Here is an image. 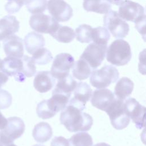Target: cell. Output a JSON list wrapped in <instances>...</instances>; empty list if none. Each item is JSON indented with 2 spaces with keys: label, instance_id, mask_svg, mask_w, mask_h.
<instances>
[{
  "label": "cell",
  "instance_id": "8",
  "mask_svg": "<svg viewBox=\"0 0 146 146\" xmlns=\"http://www.w3.org/2000/svg\"><path fill=\"white\" fill-rule=\"evenodd\" d=\"M29 24L31 28L36 32L50 35L54 33L60 25L54 18L42 13L31 16Z\"/></svg>",
  "mask_w": 146,
  "mask_h": 146
},
{
  "label": "cell",
  "instance_id": "27",
  "mask_svg": "<svg viewBox=\"0 0 146 146\" xmlns=\"http://www.w3.org/2000/svg\"><path fill=\"white\" fill-rule=\"evenodd\" d=\"M33 55L32 59L35 64L44 65L49 63L52 60L51 52L47 48L42 47L37 50Z\"/></svg>",
  "mask_w": 146,
  "mask_h": 146
},
{
  "label": "cell",
  "instance_id": "4",
  "mask_svg": "<svg viewBox=\"0 0 146 146\" xmlns=\"http://www.w3.org/2000/svg\"><path fill=\"white\" fill-rule=\"evenodd\" d=\"M109 116L111 123L116 129L126 128L130 122V117L126 112L124 100L115 99L105 111Z\"/></svg>",
  "mask_w": 146,
  "mask_h": 146
},
{
  "label": "cell",
  "instance_id": "9",
  "mask_svg": "<svg viewBox=\"0 0 146 146\" xmlns=\"http://www.w3.org/2000/svg\"><path fill=\"white\" fill-rule=\"evenodd\" d=\"M74 58L68 53H60L56 55L53 60L51 74L57 79L70 74V69L74 64Z\"/></svg>",
  "mask_w": 146,
  "mask_h": 146
},
{
  "label": "cell",
  "instance_id": "42",
  "mask_svg": "<svg viewBox=\"0 0 146 146\" xmlns=\"http://www.w3.org/2000/svg\"><path fill=\"white\" fill-rule=\"evenodd\" d=\"M33 146H44V145H41V144H35V145H34Z\"/></svg>",
  "mask_w": 146,
  "mask_h": 146
},
{
  "label": "cell",
  "instance_id": "6",
  "mask_svg": "<svg viewBox=\"0 0 146 146\" xmlns=\"http://www.w3.org/2000/svg\"><path fill=\"white\" fill-rule=\"evenodd\" d=\"M6 126L0 131V141L3 145L13 143L25 132V125L22 119L17 116L9 117Z\"/></svg>",
  "mask_w": 146,
  "mask_h": 146
},
{
  "label": "cell",
  "instance_id": "19",
  "mask_svg": "<svg viewBox=\"0 0 146 146\" xmlns=\"http://www.w3.org/2000/svg\"><path fill=\"white\" fill-rule=\"evenodd\" d=\"M76 84V81L71 75L68 74L63 78L58 79V82L52 94H59L70 97L71 92L74 91Z\"/></svg>",
  "mask_w": 146,
  "mask_h": 146
},
{
  "label": "cell",
  "instance_id": "18",
  "mask_svg": "<svg viewBox=\"0 0 146 146\" xmlns=\"http://www.w3.org/2000/svg\"><path fill=\"white\" fill-rule=\"evenodd\" d=\"M19 29V22L13 15H6L0 19V40L14 35Z\"/></svg>",
  "mask_w": 146,
  "mask_h": 146
},
{
  "label": "cell",
  "instance_id": "41",
  "mask_svg": "<svg viewBox=\"0 0 146 146\" xmlns=\"http://www.w3.org/2000/svg\"><path fill=\"white\" fill-rule=\"evenodd\" d=\"M6 146H17L16 145H15L13 143H11V144H8V145H6Z\"/></svg>",
  "mask_w": 146,
  "mask_h": 146
},
{
  "label": "cell",
  "instance_id": "14",
  "mask_svg": "<svg viewBox=\"0 0 146 146\" xmlns=\"http://www.w3.org/2000/svg\"><path fill=\"white\" fill-rule=\"evenodd\" d=\"M74 96L68 102L83 111L86 108V104L91 97L92 89L90 86L85 82L77 83L74 90Z\"/></svg>",
  "mask_w": 146,
  "mask_h": 146
},
{
  "label": "cell",
  "instance_id": "35",
  "mask_svg": "<svg viewBox=\"0 0 146 146\" xmlns=\"http://www.w3.org/2000/svg\"><path fill=\"white\" fill-rule=\"evenodd\" d=\"M50 146H69L68 141L62 136H56L53 138Z\"/></svg>",
  "mask_w": 146,
  "mask_h": 146
},
{
  "label": "cell",
  "instance_id": "25",
  "mask_svg": "<svg viewBox=\"0 0 146 146\" xmlns=\"http://www.w3.org/2000/svg\"><path fill=\"white\" fill-rule=\"evenodd\" d=\"M51 35L59 42L67 43L74 40L75 36V33L71 27L60 25L58 29Z\"/></svg>",
  "mask_w": 146,
  "mask_h": 146
},
{
  "label": "cell",
  "instance_id": "28",
  "mask_svg": "<svg viewBox=\"0 0 146 146\" xmlns=\"http://www.w3.org/2000/svg\"><path fill=\"white\" fill-rule=\"evenodd\" d=\"M110 39V34L105 27H97L92 28V41L93 42L98 44H107Z\"/></svg>",
  "mask_w": 146,
  "mask_h": 146
},
{
  "label": "cell",
  "instance_id": "24",
  "mask_svg": "<svg viewBox=\"0 0 146 146\" xmlns=\"http://www.w3.org/2000/svg\"><path fill=\"white\" fill-rule=\"evenodd\" d=\"M92 71L88 64L82 59H80L74 63L72 67L73 76L80 80L87 79Z\"/></svg>",
  "mask_w": 146,
  "mask_h": 146
},
{
  "label": "cell",
  "instance_id": "30",
  "mask_svg": "<svg viewBox=\"0 0 146 146\" xmlns=\"http://www.w3.org/2000/svg\"><path fill=\"white\" fill-rule=\"evenodd\" d=\"M24 4L30 13L36 14L45 11L47 3L46 0H26Z\"/></svg>",
  "mask_w": 146,
  "mask_h": 146
},
{
  "label": "cell",
  "instance_id": "1",
  "mask_svg": "<svg viewBox=\"0 0 146 146\" xmlns=\"http://www.w3.org/2000/svg\"><path fill=\"white\" fill-rule=\"evenodd\" d=\"M60 121L68 131L72 132L88 131L93 124L91 115L70 104L62 110Z\"/></svg>",
  "mask_w": 146,
  "mask_h": 146
},
{
  "label": "cell",
  "instance_id": "33",
  "mask_svg": "<svg viewBox=\"0 0 146 146\" xmlns=\"http://www.w3.org/2000/svg\"><path fill=\"white\" fill-rule=\"evenodd\" d=\"M25 3L24 0H8L5 6V10L9 14L18 12Z\"/></svg>",
  "mask_w": 146,
  "mask_h": 146
},
{
  "label": "cell",
  "instance_id": "36",
  "mask_svg": "<svg viewBox=\"0 0 146 146\" xmlns=\"http://www.w3.org/2000/svg\"><path fill=\"white\" fill-rule=\"evenodd\" d=\"M145 15L140 19L135 22L136 28L138 31L144 37L145 36Z\"/></svg>",
  "mask_w": 146,
  "mask_h": 146
},
{
  "label": "cell",
  "instance_id": "20",
  "mask_svg": "<svg viewBox=\"0 0 146 146\" xmlns=\"http://www.w3.org/2000/svg\"><path fill=\"white\" fill-rule=\"evenodd\" d=\"M23 42L26 51L31 55L45 45V40L43 36L36 32L28 33L25 36Z\"/></svg>",
  "mask_w": 146,
  "mask_h": 146
},
{
  "label": "cell",
  "instance_id": "21",
  "mask_svg": "<svg viewBox=\"0 0 146 146\" xmlns=\"http://www.w3.org/2000/svg\"><path fill=\"white\" fill-rule=\"evenodd\" d=\"M134 87L133 82L127 77H123L117 82L114 90L116 99L124 100L132 93Z\"/></svg>",
  "mask_w": 146,
  "mask_h": 146
},
{
  "label": "cell",
  "instance_id": "43",
  "mask_svg": "<svg viewBox=\"0 0 146 146\" xmlns=\"http://www.w3.org/2000/svg\"><path fill=\"white\" fill-rule=\"evenodd\" d=\"M0 146H3V144L0 141Z\"/></svg>",
  "mask_w": 146,
  "mask_h": 146
},
{
  "label": "cell",
  "instance_id": "12",
  "mask_svg": "<svg viewBox=\"0 0 146 146\" xmlns=\"http://www.w3.org/2000/svg\"><path fill=\"white\" fill-rule=\"evenodd\" d=\"M47 6L49 13L58 22L68 21L72 17V7L64 0H48Z\"/></svg>",
  "mask_w": 146,
  "mask_h": 146
},
{
  "label": "cell",
  "instance_id": "32",
  "mask_svg": "<svg viewBox=\"0 0 146 146\" xmlns=\"http://www.w3.org/2000/svg\"><path fill=\"white\" fill-rule=\"evenodd\" d=\"M23 62V72L26 77H31L36 74V67L32 58L23 55L21 58Z\"/></svg>",
  "mask_w": 146,
  "mask_h": 146
},
{
  "label": "cell",
  "instance_id": "38",
  "mask_svg": "<svg viewBox=\"0 0 146 146\" xmlns=\"http://www.w3.org/2000/svg\"><path fill=\"white\" fill-rule=\"evenodd\" d=\"M7 120L0 111V129H3L7 124Z\"/></svg>",
  "mask_w": 146,
  "mask_h": 146
},
{
  "label": "cell",
  "instance_id": "23",
  "mask_svg": "<svg viewBox=\"0 0 146 146\" xmlns=\"http://www.w3.org/2000/svg\"><path fill=\"white\" fill-rule=\"evenodd\" d=\"M83 6L87 11L99 14H106L111 9V5L107 0H84Z\"/></svg>",
  "mask_w": 146,
  "mask_h": 146
},
{
  "label": "cell",
  "instance_id": "17",
  "mask_svg": "<svg viewBox=\"0 0 146 146\" xmlns=\"http://www.w3.org/2000/svg\"><path fill=\"white\" fill-rule=\"evenodd\" d=\"M55 79L50 71H39L36 74L34 79V87L40 93L48 92L55 86Z\"/></svg>",
  "mask_w": 146,
  "mask_h": 146
},
{
  "label": "cell",
  "instance_id": "5",
  "mask_svg": "<svg viewBox=\"0 0 146 146\" xmlns=\"http://www.w3.org/2000/svg\"><path fill=\"white\" fill-rule=\"evenodd\" d=\"M104 26L116 38H125L128 34V24L123 19L116 11L110 10L103 18Z\"/></svg>",
  "mask_w": 146,
  "mask_h": 146
},
{
  "label": "cell",
  "instance_id": "45",
  "mask_svg": "<svg viewBox=\"0 0 146 146\" xmlns=\"http://www.w3.org/2000/svg\"></svg>",
  "mask_w": 146,
  "mask_h": 146
},
{
  "label": "cell",
  "instance_id": "34",
  "mask_svg": "<svg viewBox=\"0 0 146 146\" xmlns=\"http://www.w3.org/2000/svg\"><path fill=\"white\" fill-rule=\"evenodd\" d=\"M12 103L11 95L5 90H0V110L9 107Z\"/></svg>",
  "mask_w": 146,
  "mask_h": 146
},
{
  "label": "cell",
  "instance_id": "2",
  "mask_svg": "<svg viewBox=\"0 0 146 146\" xmlns=\"http://www.w3.org/2000/svg\"><path fill=\"white\" fill-rule=\"evenodd\" d=\"M131 57L132 52L129 43L121 39L112 42L107 49V60L115 66L127 64Z\"/></svg>",
  "mask_w": 146,
  "mask_h": 146
},
{
  "label": "cell",
  "instance_id": "26",
  "mask_svg": "<svg viewBox=\"0 0 146 146\" xmlns=\"http://www.w3.org/2000/svg\"><path fill=\"white\" fill-rule=\"evenodd\" d=\"M69 146H92L91 136L86 132H79L72 135L68 140Z\"/></svg>",
  "mask_w": 146,
  "mask_h": 146
},
{
  "label": "cell",
  "instance_id": "11",
  "mask_svg": "<svg viewBox=\"0 0 146 146\" xmlns=\"http://www.w3.org/2000/svg\"><path fill=\"white\" fill-rule=\"evenodd\" d=\"M125 108L129 117L135 124L136 127L141 129L145 127V108L135 98H129L124 102Z\"/></svg>",
  "mask_w": 146,
  "mask_h": 146
},
{
  "label": "cell",
  "instance_id": "39",
  "mask_svg": "<svg viewBox=\"0 0 146 146\" xmlns=\"http://www.w3.org/2000/svg\"><path fill=\"white\" fill-rule=\"evenodd\" d=\"M111 4H114L115 5H120L123 0H107Z\"/></svg>",
  "mask_w": 146,
  "mask_h": 146
},
{
  "label": "cell",
  "instance_id": "44",
  "mask_svg": "<svg viewBox=\"0 0 146 146\" xmlns=\"http://www.w3.org/2000/svg\"><path fill=\"white\" fill-rule=\"evenodd\" d=\"M24 1H26V0H24Z\"/></svg>",
  "mask_w": 146,
  "mask_h": 146
},
{
  "label": "cell",
  "instance_id": "15",
  "mask_svg": "<svg viewBox=\"0 0 146 146\" xmlns=\"http://www.w3.org/2000/svg\"><path fill=\"white\" fill-rule=\"evenodd\" d=\"M91 96V104L104 111L107 110L116 99L113 93L106 88L96 90L93 92Z\"/></svg>",
  "mask_w": 146,
  "mask_h": 146
},
{
  "label": "cell",
  "instance_id": "7",
  "mask_svg": "<svg viewBox=\"0 0 146 146\" xmlns=\"http://www.w3.org/2000/svg\"><path fill=\"white\" fill-rule=\"evenodd\" d=\"M107 44L90 43L81 55L80 59L85 60L92 70L97 68L102 63L106 56Z\"/></svg>",
  "mask_w": 146,
  "mask_h": 146
},
{
  "label": "cell",
  "instance_id": "31",
  "mask_svg": "<svg viewBox=\"0 0 146 146\" xmlns=\"http://www.w3.org/2000/svg\"><path fill=\"white\" fill-rule=\"evenodd\" d=\"M36 111L38 116L43 119L51 118L56 114L50 108L47 100H43L39 102L37 104Z\"/></svg>",
  "mask_w": 146,
  "mask_h": 146
},
{
  "label": "cell",
  "instance_id": "22",
  "mask_svg": "<svg viewBox=\"0 0 146 146\" xmlns=\"http://www.w3.org/2000/svg\"><path fill=\"white\" fill-rule=\"evenodd\" d=\"M52 136V128L46 122L43 121L36 124L33 130V136L38 143H45L48 141Z\"/></svg>",
  "mask_w": 146,
  "mask_h": 146
},
{
  "label": "cell",
  "instance_id": "29",
  "mask_svg": "<svg viewBox=\"0 0 146 146\" xmlns=\"http://www.w3.org/2000/svg\"><path fill=\"white\" fill-rule=\"evenodd\" d=\"M92 27L86 24L80 25L75 30L76 40L81 43H88L92 41Z\"/></svg>",
  "mask_w": 146,
  "mask_h": 146
},
{
  "label": "cell",
  "instance_id": "13",
  "mask_svg": "<svg viewBox=\"0 0 146 146\" xmlns=\"http://www.w3.org/2000/svg\"><path fill=\"white\" fill-rule=\"evenodd\" d=\"M21 58L7 56L4 58L1 63L2 71L7 76H13L15 80L19 82H23L26 78L23 74V62Z\"/></svg>",
  "mask_w": 146,
  "mask_h": 146
},
{
  "label": "cell",
  "instance_id": "40",
  "mask_svg": "<svg viewBox=\"0 0 146 146\" xmlns=\"http://www.w3.org/2000/svg\"><path fill=\"white\" fill-rule=\"evenodd\" d=\"M94 146H111V145L106 143H99L96 144Z\"/></svg>",
  "mask_w": 146,
  "mask_h": 146
},
{
  "label": "cell",
  "instance_id": "3",
  "mask_svg": "<svg viewBox=\"0 0 146 146\" xmlns=\"http://www.w3.org/2000/svg\"><path fill=\"white\" fill-rule=\"evenodd\" d=\"M119 77L117 69L111 65H106L99 70H94L90 75L91 84L97 88H104L116 82Z\"/></svg>",
  "mask_w": 146,
  "mask_h": 146
},
{
  "label": "cell",
  "instance_id": "37",
  "mask_svg": "<svg viewBox=\"0 0 146 146\" xmlns=\"http://www.w3.org/2000/svg\"><path fill=\"white\" fill-rule=\"evenodd\" d=\"M2 60L0 59V88L2 86H3L8 80L9 78L8 76L2 71L1 67V63Z\"/></svg>",
  "mask_w": 146,
  "mask_h": 146
},
{
  "label": "cell",
  "instance_id": "16",
  "mask_svg": "<svg viewBox=\"0 0 146 146\" xmlns=\"http://www.w3.org/2000/svg\"><path fill=\"white\" fill-rule=\"evenodd\" d=\"M3 47L7 56L21 58L23 56V40L17 35H12L5 38L3 40Z\"/></svg>",
  "mask_w": 146,
  "mask_h": 146
},
{
  "label": "cell",
  "instance_id": "10",
  "mask_svg": "<svg viewBox=\"0 0 146 146\" xmlns=\"http://www.w3.org/2000/svg\"><path fill=\"white\" fill-rule=\"evenodd\" d=\"M118 14L123 19L135 23L145 15L144 8L139 3L130 0L121 3Z\"/></svg>",
  "mask_w": 146,
  "mask_h": 146
}]
</instances>
